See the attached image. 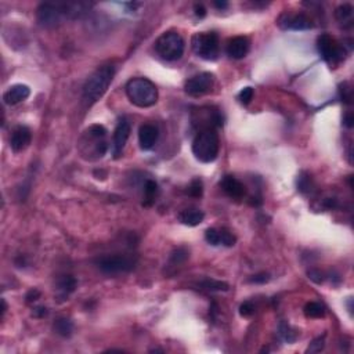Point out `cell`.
Returning a JSON list of instances; mask_svg holds the SVG:
<instances>
[{
  "mask_svg": "<svg viewBox=\"0 0 354 354\" xmlns=\"http://www.w3.org/2000/svg\"><path fill=\"white\" fill-rule=\"evenodd\" d=\"M91 3L67 2V3H42L38 7L36 18L40 27L57 28L65 20H75L91 9Z\"/></svg>",
  "mask_w": 354,
  "mask_h": 354,
  "instance_id": "cell-1",
  "label": "cell"
},
{
  "mask_svg": "<svg viewBox=\"0 0 354 354\" xmlns=\"http://www.w3.org/2000/svg\"><path fill=\"white\" fill-rule=\"evenodd\" d=\"M78 147L85 159H101L108 151L107 129L102 125H91L81 137Z\"/></svg>",
  "mask_w": 354,
  "mask_h": 354,
  "instance_id": "cell-2",
  "label": "cell"
},
{
  "mask_svg": "<svg viewBox=\"0 0 354 354\" xmlns=\"http://www.w3.org/2000/svg\"><path fill=\"white\" fill-rule=\"evenodd\" d=\"M115 76V67L111 64L98 67L85 83L83 86V100L87 104H93L100 100L105 93L108 87L112 83Z\"/></svg>",
  "mask_w": 354,
  "mask_h": 354,
  "instance_id": "cell-3",
  "label": "cell"
},
{
  "mask_svg": "<svg viewBox=\"0 0 354 354\" xmlns=\"http://www.w3.org/2000/svg\"><path fill=\"white\" fill-rule=\"evenodd\" d=\"M220 151V140L215 129L199 130L193 141L194 156L202 163L216 161Z\"/></svg>",
  "mask_w": 354,
  "mask_h": 354,
  "instance_id": "cell-4",
  "label": "cell"
},
{
  "mask_svg": "<svg viewBox=\"0 0 354 354\" xmlns=\"http://www.w3.org/2000/svg\"><path fill=\"white\" fill-rule=\"evenodd\" d=\"M126 94L132 104L140 108L155 105L158 101V89L147 78H134L126 85Z\"/></svg>",
  "mask_w": 354,
  "mask_h": 354,
  "instance_id": "cell-5",
  "label": "cell"
},
{
  "mask_svg": "<svg viewBox=\"0 0 354 354\" xmlns=\"http://www.w3.org/2000/svg\"><path fill=\"white\" fill-rule=\"evenodd\" d=\"M184 39L177 32L162 33L155 42L156 53L166 61H177L184 54Z\"/></svg>",
  "mask_w": 354,
  "mask_h": 354,
  "instance_id": "cell-6",
  "label": "cell"
},
{
  "mask_svg": "<svg viewBox=\"0 0 354 354\" xmlns=\"http://www.w3.org/2000/svg\"><path fill=\"white\" fill-rule=\"evenodd\" d=\"M137 260L132 255H105L96 260V266L100 271L108 275H116V274L129 273L136 267Z\"/></svg>",
  "mask_w": 354,
  "mask_h": 354,
  "instance_id": "cell-7",
  "label": "cell"
},
{
  "mask_svg": "<svg viewBox=\"0 0 354 354\" xmlns=\"http://www.w3.org/2000/svg\"><path fill=\"white\" fill-rule=\"evenodd\" d=\"M317 50L322 60L331 67H338L346 57V50L343 44H340L335 38L328 33H322L317 38Z\"/></svg>",
  "mask_w": 354,
  "mask_h": 354,
  "instance_id": "cell-8",
  "label": "cell"
},
{
  "mask_svg": "<svg viewBox=\"0 0 354 354\" xmlns=\"http://www.w3.org/2000/svg\"><path fill=\"white\" fill-rule=\"evenodd\" d=\"M191 47L198 57L208 61H215L219 55L220 42L216 32L195 33L191 39Z\"/></svg>",
  "mask_w": 354,
  "mask_h": 354,
  "instance_id": "cell-9",
  "label": "cell"
},
{
  "mask_svg": "<svg viewBox=\"0 0 354 354\" xmlns=\"http://www.w3.org/2000/svg\"><path fill=\"white\" fill-rule=\"evenodd\" d=\"M213 85H215V76L209 72H202V74L190 78L184 85V90L188 96L201 97L209 93Z\"/></svg>",
  "mask_w": 354,
  "mask_h": 354,
  "instance_id": "cell-10",
  "label": "cell"
},
{
  "mask_svg": "<svg viewBox=\"0 0 354 354\" xmlns=\"http://www.w3.org/2000/svg\"><path fill=\"white\" fill-rule=\"evenodd\" d=\"M279 28L282 29H289V31H307L313 28V22L305 14H289L284 13L277 21Z\"/></svg>",
  "mask_w": 354,
  "mask_h": 354,
  "instance_id": "cell-11",
  "label": "cell"
},
{
  "mask_svg": "<svg viewBox=\"0 0 354 354\" xmlns=\"http://www.w3.org/2000/svg\"><path fill=\"white\" fill-rule=\"evenodd\" d=\"M130 130H132V128H130L129 121H128L126 118L119 119L118 125H116V128H115V130H113V137H112L113 158H119V156L122 155L125 145H126V143H128V140H129L130 137Z\"/></svg>",
  "mask_w": 354,
  "mask_h": 354,
  "instance_id": "cell-12",
  "label": "cell"
},
{
  "mask_svg": "<svg viewBox=\"0 0 354 354\" xmlns=\"http://www.w3.org/2000/svg\"><path fill=\"white\" fill-rule=\"evenodd\" d=\"M32 141V132L28 126H17L10 136V147L14 152H21Z\"/></svg>",
  "mask_w": 354,
  "mask_h": 354,
  "instance_id": "cell-13",
  "label": "cell"
},
{
  "mask_svg": "<svg viewBox=\"0 0 354 354\" xmlns=\"http://www.w3.org/2000/svg\"><path fill=\"white\" fill-rule=\"evenodd\" d=\"M249 48H251V42L247 36H235L228 40L225 51L231 58L242 60L244 57H247Z\"/></svg>",
  "mask_w": 354,
  "mask_h": 354,
  "instance_id": "cell-14",
  "label": "cell"
},
{
  "mask_svg": "<svg viewBox=\"0 0 354 354\" xmlns=\"http://www.w3.org/2000/svg\"><path fill=\"white\" fill-rule=\"evenodd\" d=\"M158 136H159V130L155 125L144 124L139 130V143L141 150L150 151L154 148V145L158 141Z\"/></svg>",
  "mask_w": 354,
  "mask_h": 354,
  "instance_id": "cell-15",
  "label": "cell"
},
{
  "mask_svg": "<svg viewBox=\"0 0 354 354\" xmlns=\"http://www.w3.org/2000/svg\"><path fill=\"white\" fill-rule=\"evenodd\" d=\"M220 187L223 188V191H224L230 198L234 199L242 198V197L245 195V193H247L245 186H244L237 177L230 176V174H227V176H224L221 179Z\"/></svg>",
  "mask_w": 354,
  "mask_h": 354,
  "instance_id": "cell-16",
  "label": "cell"
},
{
  "mask_svg": "<svg viewBox=\"0 0 354 354\" xmlns=\"http://www.w3.org/2000/svg\"><path fill=\"white\" fill-rule=\"evenodd\" d=\"M29 94H31L29 86L20 83V85H14V86L9 87V90L3 94V100L9 105H16V104L25 101L29 97Z\"/></svg>",
  "mask_w": 354,
  "mask_h": 354,
  "instance_id": "cell-17",
  "label": "cell"
},
{
  "mask_svg": "<svg viewBox=\"0 0 354 354\" xmlns=\"http://www.w3.org/2000/svg\"><path fill=\"white\" fill-rule=\"evenodd\" d=\"M76 285H78V281H76L75 277H72V275H61L57 279V284H55V289H57L58 298L65 301L76 289Z\"/></svg>",
  "mask_w": 354,
  "mask_h": 354,
  "instance_id": "cell-18",
  "label": "cell"
},
{
  "mask_svg": "<svg viewBox=\"0 0 354 354\" xmlns=\"http://www.w3.org/2000/svg\"><path fill=\"white\" fill-rule=\"evenodd\" d=\"M204 219L205 213L199 209H184L179 215V220L188 227H195V225L201 224Z\"/></svg>",
  "mask_w": 354,
  "mask_h": 354,
  "instance_id": "cell-19",
  "label": "cell"
},
{
  "mask_svg": "<svg viewBox=\"0 0 354 354\" xmlns=\"http://www.w3.org/2000/svg\"><path fill=\"white\" fill-rule=\"evenodd\" d=\"M54 332L63 336V338H70L72 332H74V322L71 321L70 318H58L57 321L54 322Z\"/></svg>",
  "mask_w": 354,
  "mask_h": 354,
  "instance_id": "cell-20",
  "label": "cell"
},
{
  "mask_svg": "<svg viewBox=\"0 0 354 354\" xmlns=\"http://www.w3.org/2000/svg\"><path fill=\"white\" fill-rule=\"evenodd\" d=\"M353 7L350 5L339 6L335 10V18L338 20L339 24L342 25H351L353 22Z\"/></svg>",
  "mask_w": 354,
  "mask_h": 354,
  "instance_id": "cell-21",
  "label": "cell"
},
{
  "mask_svg": "<svg viewBox=\"0 0 354 354\" xmlns=\"http://www.w3.org/2000/svg\"><path fill=\"white\" fill-rule=\"evenodd\" d=\"M159 188H158V183L155 180H147L144 184V205L145 206H151L155 202V198L158 197Z\"/></svg>",
  "mask_w": 354,
  "mask_h": 354,
  "instance_id": "cell-22",
  "label": "cell"
},
{
  "mask_svg": "<svg viewBox=\"0 0 354 354\" xmlns=\"http://www.w3.org/2000/svg\"><path fill=\"white\" fill-rule=\"evenodd\" d=\"M303 311L307 318H322L325 316V307L318 302H309Z\"/></svg>",
  "mask_w": 354,
  "mask_h": 354,
  "instance_id": "cell-23",
  "label": "cell"
},
{
  "mask_svg": "<svg viewBox=\"0 0 354 354\" xmlns=\"http://www.w3.org/2000/svg\"><path fill=\"white\" fill-rule=\"evenodd\" d=\"M298 190L302 194H310L314 190V182L309 173L303 172L298 176Z\"/></svg>",
  "mask_w": 354,
  "mask_h": 354,
  "instance_id": "cell-24",
  "label": "cell"
},
{
  "mask_svg": "<svg viewBox=\"0 0 354 354\" xmlns=\"http://www.w3.org/2000/svg\"><path fill=\"white\" fill-rule=\"evenodd\" d=\"M205 240L206 242L212 245V247H219L221 245V237H220V230L217 228H208L205 231Z\"/></svg>",
  "mask_w": 354,
  "mask_h": 354,
  "instance_id": "cell-25",
  "label": "cell"
},
{
  "mask_svg": "<svg viewBox=\"0 0 354 354\" xmlns=\"http://www.w3.org/2000/svg\"><path fill=\"white\" fill-rule=\"evenodd\" d=\"M202 193H204V186H202V182L199 179H194L191 184L188 186L187 194L190 197L193 198H201L202 197Z\"/></svg>",
  "mask_w": 354,
  "mask_h": 354,
  "instance_id": "cell-26",
  "label": "cell"
},
{
  "mask_svg": "<svg viewBox=\"0 0 354 354\" xmlns=\"http://www.w3.org/2000/svg\"><path fill=\"white\" fill-rule=\"evenodd\" d=\"M201 286H204L205 289L208 290H228L230 286L225 282L221 281H216V279H205L204 282L201 284Z\"/></svg>",
  "mask_w": 354,
  "mask_h": 354,
  "instance_id": "cell-27",
  "label": "cell"
},
{
  "mask_svg": "<svg viewBox=\"0 0 354 354\" xmlns=\"http://www.w3.org/2000/svg\"><path fill=\"white\" fill-rule=\"evenodd\" d=\"M187 258H188L187 249H186V248H179V249H176V251L172 253V256H170V263H172L173 266H177V264L186 262Z\"/></svg>",
  "mask_w": 354,
  "mask_h": 354,
  "instance_id": "cell-28",
  "label": "cell"
},
{
  "mask_svg": "<svg viewBox=\"0 0 354 354\" xmlns=\"http://www.w3.org/2000/svg\"><path fill=\"white\" fill-rule=\"evenodd\" d=\"M220 237H221V245H224V247H228V248L234 247V245H235L237 238L232 235V232H230L228 230L221 228Z\"/></svg>",
  "mask_w": 354,
  "mask_h": 354,
  "instance_id": "cell-29",
  "label": "cell"
},
{
  "mask_svg": "<svg viewBox=\"0 0 354 354\" xmlns=\"http://www.w3.org/2000/svg\"><path fill=\"white\" fill-rule=\"evenodd\" d=\"M279 331H281V336L288 342V343H292V342H295L296 340V332H293L292 331V328L289 327V325H286V324H281V328H279Z\"/></svg>",
  "mask_w": 354,
  "mask_h": 354,
  "instance_id": "cell-30",
  "label": "cell"
},
{
  "mask_svg": "<svg viewBox=\"0 0 354 354\" xmlns=\"http://www.w3.org/2000/svg\"><path fill=\"white\" fill-rule=\"evenodd\" d=\"M253 98V89L252 87H244L240 93H238V100H240V102L241 104H244V105H248L249 102L252 101Z\"/></svg>",
  "mask_w": 354,
  "mask_h": 354,
  "instance_id": "cell-31",
  "label": "cell"
},
{
  "mask_svg": "<svg viewBox=\"0 0 354 354\" xmlns=\"http://www.w3.org/2000/svg\"><path fill=\"white\" fill-rule=\"evenodd\" d=\"M324 347H325V339L322 336V338L314 339L310 343V346L307 347L306 351L307 353H320L321 350H324Z\"/></svg>",
  "mask_w": 354,
  "mask_h": 354,
  "instance_id": "cell-32",
  "label": "cell"
},
{
  "mask_svg": "<svg viewBox=\"0 0 354 354\" xmlns=\"http://www.w3.org/2000/svg\"><path fill=\"white\" fill-rule=\"evenodd\" d=\"M253 313H255V305H253V302H244L241 305V307H240V314H241L242 317H251Z\"/></svg>",
  "mask_w": 354,
  "mask_h": 354,
  "instance_id": "cell-33",
  "label": "cell"
},
{
  "mask_svg": "<svg viewBox=\"0 0 354 354\" xmlns=\"http://www.w3.org/2000/svg\"><path fill=\"white\" fill-rule=\"evenodd\" d=\"M39 299H40V290L35 289V288L29 290L27 295H25V302H27L28 305L35 303V302H38Z\"/></svg>",
  "mask_w": 354,
  "mask_h": 354,
  "instance_id": "cell-34",
  "label": "cell"
},
{
  "mask_svg": "<svg viewBox=\"0 0 354 354\" xmlns=\"http://www.w3.org/2000/svg\"><path fill=\"white\" fill-rule=\"evenodd\" d=\"M249 281L253 282V284H266V282L270 281V275H268L267 273L256 274V275H253L252 278L249 279Z\"/></svg>",
  "mask_w": 354,
  "mask_h": 354,
  "instance_id": "cell-35",
  "label": "cell"
},
{
  "mask_svg": "<svg viewBox=\"0 0 354 354\" xmlns=\"http://www.w3.org/2000/svg\"><path fill=\"white\" fill-rule=\"evenodd\" d=\"M307 274H309V278H310L311 281H314L316 284H321L322 281H324V278H322L324 274H322L320 270H310Z\"/></svg>",
  "mask_w": 354,
  "mask_h": 354,
  "instance_id": "cell-36",
  "label": "cell"
},
{
  "mask_svg": "<svg viewBox=\"0 0 354 354\" xmlns=\"http://www.w3.org/2000/svg\"><path fill=\"white\" fill-rule=\"evenodd\" d=\"M47 307L44 306H39V307H35L32 311V316L36 317V318H43V317L47 316Z\"/></svg>",
  "mask_w": 354,
  "mask_h": 354,
  "instance_id": "cell-37",
  "label": "cell"
},
{
  "mask_svg": "<svg viewBox=\"0 0 354 354\" xmlns=\"http://www.w3.org/2000/svg\"><path fill=\"white\" fill-rule=\"evenodd\" d=\"M194 13H195V16L199 17V18H204V17L206 16V9L204 7V5L197 3V5L194 6Z\"/></svg>",
  "mask_w": 354,
  "mask_h": 354,
  "instance_id": "cell-38",
  "label": "cell"
},
{
  "mask_svg": "<svg viewBox=\"0 0 354 354\" xmlns=\"http://www.w3.org/2000/svg\"><path fill=\"white\" fill-rule=\"evenodd\" d=\"M343 125L346 126V128H349V129H351L354 125V118H353V113L351 112H347L346 115L343 116Z\"/></svg>",
  "mask_w": 354,
  "mask_h": 354,
  "instance_id": "cell-39",
  "label": "cell"
},
{
  "mask_svg": "<svg viewBox=\"0 0 354 354\" xmlns=\"http://www.w3.org/2000/svg\"><path fill=\"white\" fill-rule=\"evenodd\" d=\"M213 6H215V7H217L219 10H224V9H227V7H228V3L223 0V2H215V3H213Z\"/></svg>",
  "mask_w": 354,
  "mask_h": 354,
  "instance_id": "cell-40",
  "label": "cell"
},
{
  "mask_svg": "<svg viewBox=\"0 0 354 354\" xmlns=\"http://www.w3.org/2000/svg\"><path fill=\"white\" fill-rule=\"evenodd\" d=\"M2 306H3V307H2V317H3V316H5L6 310H7V306H6V301H5V299L2 301Z\"/></svg>",
  "mask_w": 354,
  "mask_h": 354,
  "instance_id": "cell-41",
  "label": "cell"
}]
</instances>
